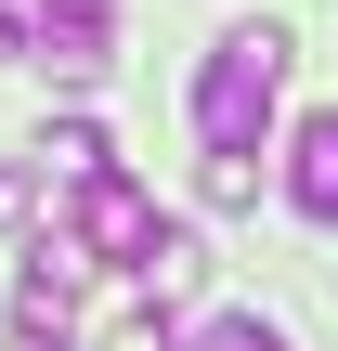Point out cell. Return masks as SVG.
Masks as SVG:
<instances>
[{
    "instance_id": "6da1fadb",
    "label": "cell",
    "mask_w": 338,
    "mask_h": 351,
    "mask_svg": "<svg viewBox=\"0 0 338 351\" xmlns=\"http://www.w3.org/2000/svg\"><path fill=\"white\" fill-rule=\"evenodd\" d=\"M287 117V26H221L208 65H195V143L208 156H261V130Z\"/></svg>"
},
{
    "instance_id": "7a4b0ae2",
    "label": "cell",
    "mask_w": 338,
    "mask_h": 351,
    "mask_svg": "<svg viewBox=\"0 0 338 351\" xmlns=\"http://www.w3.org/2000/svg\"><path fill=\"white\" fill-rule=\"evenodd\" d=\"M78 208H65V234H78V261H117V274H143V247L169 234L156 221V195L130 182V169H91V182H65Z\"/></svg>"
},
{
    "instance_id": "3957f363",
    "label": "cell",
    "mask_w": 338,
    "mask_h": 351,
    "mask_svg": "<svg viewBox=\"0 0 338 351\" xmlns=\"http://www.w3.org/2000/svg\"><path fill=\"white\" fill-rule=\"evenodd\" d=\"M78 326V234H39L13 274V339H65Z\"/></svg>"
},
{
    "instance_id": "277c9868",
    "label": "cell",
    "mask_w": 338,
    "mask_h": 351,
    "mask_svg": "<svg viewBox=\"0 0 338 351\" xmlns=\"http://www.w3.org/2000/svg\"><path fill=\"white\" fill-rule=\"evenodd\" d=\"M26 52H39L52 78H104V52H117V26H104L91 0H52V13L26 26Z\"/></svg>"
},
{
    "instance_id": "5b68a950",
    "label": "cell",
    "mask_w": 338,
    "mask_h": 351,
    "mask_svg": "<svg viewBox=\"0 0 338 351\" xmlns=\"http://www.w3.org/2000/svg\"><path fill=\"white\" fill-rule=\"evenodd\" d=\"M287 208L300 221H338V104L287 130Z\"/></svg>"
},
{
    "instance_id": "8992f818",
    "label": "cell",
    "mask_w": 338,
    "mask_h": 351,
    "mask_svg": "<svg viewBox=\"0 0 338 351\" xmlns=\"http://www.w3.org/2000/svg\"><path fill=\"white\" fill-rule=\"evenodd\" d=\"M39 169H52V182H91V169H117V143H104L91 117H52V143H39Z\"/></svg>"
},
{
    "instance_id": "52a82bcc",
    "label": "cell",
    "mask_w": 338,
    "mask_h": 351,
    "mask_svg": "<svg viewBox=\"0 0 338 351\" xmlns=\"http://www.w3.org/2000/svg\"><path fill=\"white\" fill-rule=\"evenodd\" d=\"M182 351H287V326H261V313H208Z\"/></svg>"
},
{
    "instance_id": "ba28073f",
    "label": "cell",
    "mask_w": 338,
    "mask_h": 351,
    "mask_svg": "<svg viewBox=\"0 0 338 351\" xmlns=\"http://www.w3.org/2000/svg\"><path fill=\"white\" fill-rule=\"evenodd\" d=\"M39 182H52V169H13V156H0V234H26V221H39Z\"/></svg>"
},
{
    "instance_id": "9c48e42d",
    "label": "cell",
    "mask_w": 338,
    "mask_h": 351,
    "mask_svg": "<svg viewBox=\"0 0 338 351\" xmlns=\"http://www.w3.org/2000/svg\"><path fill=\"white\" fill-rule=\"evenodd\" d=\"M261 195V156H208V208H248Z\"/></svg>"
},
{
    "instance_id": "30bf717a",
    "label": "cell",
    "mask_w": 338,
    "mask_h": 351,
    "mask_svg": "<svg viewBox=\"0 0 338 351\" xmlns=\"http://www.w3.org/2000/svg\"><path fill=\"white\" fill-rule=\"evenodd\" d=\"M104 351H182V326H169V313L143 300V313H130V326H117V339H104Z\"/></svg>"
},
{
    "instance_id": "8fae6325",
    "label": "cell",
    "mask_w": 338,
    "mask_h": 351,
    "mask_svg": "<svg viewBox=\"0 0 338 351\" xmlns=\"http://www.w3.org/2000/svg\"><path fill=\"white\" fill-rule=\"evenodd\" d=\"M39 13H52V0H0V39L26 52V26H39Z\"/></svg>"
},
{
    "instance_id": "7c38bea8",
    "label": "cell",
    "mask_w": 338,
    "mask_h": 351,
    "mask_svg": "<svg viewBox=\"0 0 338 351\" xmlns=\"http://www.w3.org/2000/svg\"><path fill=\"white\" fill-rule=\"evenodd\" d=\"M13 351H65V339H13Z\"/></svg>"
}]
</instances>
